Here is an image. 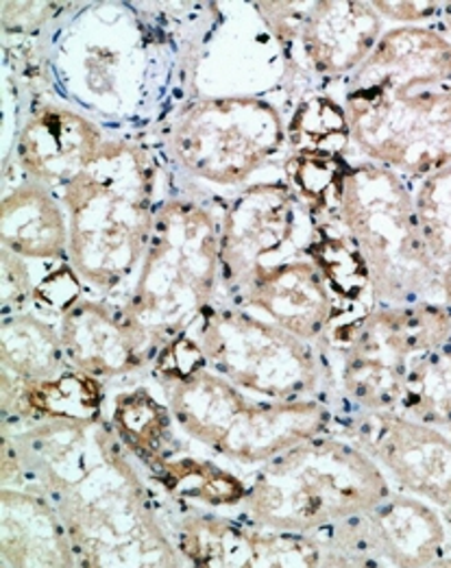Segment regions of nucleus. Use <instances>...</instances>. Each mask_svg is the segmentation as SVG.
<instances>
[{
  "instance_id": "nucleus-1",
  "label": "nucleus",
  "mask_w": 451,
  "mask_h": 568,
  "mask_svg": "<svg viewBox=\"0 0 451 568\" xmlns=\"http://www.w3.org/2000/svg\"><path fill=\"white\" fill-rule=\"evenodd\" d=\"M2 486L42 495L79 567H183L142 466L112 420H4Z\"/></svg>"
},
{
  "instance_id": "nucleus-2",
  "label": "nucleus",
  "mask_w": 451,
  "mask_h": 568,
  "mask_svg": "<svg viewBox=\"0 0 451 568\" xmlns=\"http://www.w3.org/2000/svg\"><path fill=\"white\" fill-rule=\"evenodd\" d=\"M151 377L188 440L247 468L330 432L334 423L328 400H273L240 390L208 366L188 332L160 348Z\"/></svg>"
},
{
  "instance_id": "nucleus-3",
  "label": "nucleus",
  "mask_w": 451,
  "mask_h": 568,
  "mask_svg": "<svg viewBox=\"0 0 451 568\" xmlns=\"http://www.w3.org/2000/svg\"><path fill=\"white\" fill-rule=\"evenodd\" d=\"M68 216V262L99 296L131 287L156 227L158 164L133 140H108L101 155L59 192Z\"/></svg>"
},
{
  "instance_id": "nucleus-4",
  "label": "nucleus",
  "mask_w": 451,
  "mask_h": 568,
  "mask_svg": "<svg viewBox=\"0 0 451 568\" xmlns=\"http://www.w3.org/2000/svg\"><path fill=\"white\" fill-rule=\"evenodd\" d=\"M247 481L242 518L308 536L371 510L395 493L371 455L351 438L330 432L267 459Z\"/></svg>"
},
{
  "instance_id": "nucleus-5",
  "label": "nucleus",
  "mask_w": 451,
  "mask_h": 568,
  "mask_svg": "<svg viewBox=\"0 0 451 568\" xmlns=\"http://www.w3.org/2000/svg\"><path fill=\"white\" fill-rule=\"evenodd\" d=\"M221 216L192 196L162 201L136 280L120 298L127 323L158 353L219 298Z\"/></svg>"
},
{
  "instance_id": "nucleus-6",
  "label": "nucleus",
  "mask_w": 451,
  "mask_h": 568,
  "mask_svg": "<svg viewBox=\"0 0 451 568\" xmlns=\"http://www.w3.org/2000/svg\"><path fill=\"white\" fill-rule=\"evenodd\" d=\"M339 219L358 244L378 305H445L443 264L430 253L408 179L375 162H351Z\"/></svg>"
},
{
  "instance_id": "nucleus-7",
  "label": "nucleus",
  "mask_w": 451,
  "mask_h": 568,
  "mask_svg": "<svg viewBox=\"0 0 451 568\" xmlns=\"http://www.w3.org/2000/svg\"><path fill=\"white\" fill-rule=\"evenodd\" d=\"M208 366L255 397L273 400H332V377L319 346L288 334L275 323L217 298L192 323Z\"/></svg>"
},
{
  "instance_id": "nucleus-8",
  "label": "nucleus",
  "mask_w": 451,
  "mask_h": 568,
  "mask_svg": "<svg viewBox=\"0 0 451 568\" xmlns=\"http://www.w3.org/2000/svg\"><path fill=\"white\" fill-rule=\"evenodd\" d=\"M288 146L285 120L275 103L253 94L203 97L170 115V162L217 187H244L275 164Z\"/></svg>"
},
{
  "instance_id": "nucleus-9",
  "label": "nucleus",
  "mask_w": 451,
  "mask_h": 568,
  "mask_svg": "<svg viewBox=\"0 0 451 568\" xmlns=\"http://www.w3.org/2000/svg\"><path fill=\"white\" fill-rule=\"evenodd\" d=\"M450 336L448 305H378L347 344L325 357L332 397L349 412H397L417 357Z\"/></svg>"
},
{
  "instance_id": "nucleus-10",
  "label": "nucleus",
  "mask_w": 451,
  "mask_h": 568,
  "mask_svg": "<svg viewBox=\"0 0 451 568\" xmlns=\"http://www.w3.org/2000/svg\"><path fill=\"white\" fill-rule=\"evenodd\" d=\"M351 144L403 179L451 166V85L397 92H342Z\"/></svg>"
},
{
  "instance_id": "nucleus-11",
  "label": "nucleus",
  "mask_w": 451,
  "mask_h": 568,
  "mask_svg": "<svg viewBox=\"0 0 451 568\" xmlns=\"http://www.w3.org/2000/svg\"><path fill=\"white\" fill-rule=\"evenodd\" d=\"M255 11L294 74L323 81H347L387 31L373 4L358 0L258 2Z\"/></svg>"
},
{
  "instance_id": "nucleus-12",
  "label": "nucleus",
  "mask_w": 451,
  "mask_h": 568,
  "mask_svg": "<svg viewBox=\"0 0 451 568\" xmlns=\"http://www.w3.org/2000/svg\"><path fill=\"white\" fill-rule=\"evenodd\" d=\"M342 567H441L451 531L434 506L410 493H393L371 510L317 534Z\"/></svg>"
},
{
  "instance_id": "nucleus-13",
  "label": "nucleus",
  "mask_w": 451,
  "mask_h": 568,
  "mask_svg": "<svg viewBox=\"0 0 451 568\" xmlns=\"http://www.w3.org/2000/svg\"><path fill=\"white\" fill-rule=\"evenodd\" d=\"M317 219L285 176L251 181L221 216L223 294L255 268L308 251Z\"/></svg>"
},
{
  "instance_id": "nucleus-14",
  "label": "nucleus",
  "mask_w": 451,
  "mask_h": 568,
  "mask_svg": "<svg viewBox=\"0 0 451 568\" xmlns=\"http://www.w3.org/2000/svg\"><path fill=\"white\" fill-rule=\"evenodd\" d=\"M183 506L186 511L169 520L167 529L190 567H342L339 556L317 536Z\"/></svg>"
},
{
  "instance_id": "nucleus-15",
  "label": "nucleus",
  "mask_w": 451,
  "mask_h": 568,
  "mask_svg": "<svg viewBox=\"0 0 451 568\" xmlns=\"http://www.w3.org/2000/svg\"><path fill=\"white\" fill-rule=\"evenodd\" d=\"M342 432L389 477L432 506L451 510V434L401 412H349Z\"/></svg>"
},
{
  "instance_id": "nucleus-16",
  "label": "nucleus",
  "mask_w": 451,
  "mask_h": 568,
  "mask_svg": "<svg viewBox=\"0 0 451 568\" xmlns=\"http://www.w3.org/2000/svg\"><path fill=\"white\" fill-rule=\"evenodd\" d=\"M219 298L249 310L288 334L323 346L337 323V298L310 246L303 253L255 268Z\"/></svg>"
},
{
  "instance_id": "nucleus-17",
  "label": "nucleus",
  "mask_w": 451,
  "mask_h": 568,
  "mask_svg": "<svg viewBox=\"0 0 451 568\" xmlns=\"http://www.w3.org/2000/svg\"><path fill=\"white\" fill-rule=\"evenodd\" d=\"M68 364L97 379L127 377L153 366L158 351L124 318L120 301L83 294L59 321Z\"/></svg>"
},
{
  "instance_id": "nucleus-18",
  "label": "nucleus",
  "mask_w": 451,
  "mask_h": 568,
  "mask_svg": "<svg viewBox=\"0 0 451 568\" xmlns=\"http://www.w3.org/2000/svg\"><path fill=\"white\" fill-rule=\"evenodd\" d=\"M101 124L68 105L44 103L31 110L16 138V162L24 176L59 192L101 155Z\"/></svg>"
},
{
  "instance_id": "nucleus-19",
  "label": "nucleus",
  "mask_w": 451,
  "mask_h": 568,
  "mask_svg": "<svg viewBox=\"0 0 451 568\" xmlns=\"http://www.w3.org/2000/svg\"><path fill=\"white\" fill-rule=\"evenodd\" d=\"M451 85V40L432 27H395L382 33L364 63L342 81V92H397Z\"/></svg>"
},
{
  "instance_id": "nucleus-20",
  "label": "nucleus",
  "mask_w": 451,
  "mask_h": 568,
  "mask_svg": "<svg viewBox=\"0 0 451 568\" xmlns=\"http://www.w3.org/2000/svg\"><path fill=\"white\" fill-rule=\"evenodd\" d=\"M0 567H79L68 529L38 493L2 486Z\"/></svg>"
},
{
  "instance_id": "nucleus-21",
  "label": "nucleus",
  "mask_w": 451,
  "mask_h": 568,
  "mask_svg": "<svg viewBox=\"0 0 451 568\" xmlns=\"http://www.w3.org/2000/svg\"><path fill=\"white\" fill-rule=\"evenodd\" d=\"M310 253L323 268L339 310L337 323L321 346L323 357H328L347 344L364 316L378 307V301L369 266L339 216L317 219Z\"/></svg>"
},
{
  "instance_id": "nucleus-22",
  "label": "nucleus",
  "mask_w": 451,
  "mask_h": 568,
  "mask_svg": "<svg viewBox=\"0 0 451 568\" xmlns=\"http://www.w3.org/2000/svg\"><path fill=\"white\" fill-rule=\"evenodd\" d=\"M2 248L36 262L68 260V216L56 190L29 176L2 196Z\"/></svg>"
},
{
  "instance_id": "nucleus-23",
  "label": "nucleus",
  "mask_w": 451,
  "mask_h": 568,
  "mask_svg": "<svg viewBox=\"0 0 451 568\" xmlns=\"http://www.w3.org/2000/svg\"><path fill=\"white\" fill-rule=\"evenodd\" d=\"M106 386L72 366L51 379L20 382L2 373L4 420H99L106 416Z\"/></svg>"
},
{
  "instance_id": "nucleus-24",
  "label": "nucleus",
  "mask_w": 451,
  "mask_h": 568,
  "mask_svg": "<svg viewBox=\"0 0 451 568\" xmlns=\"http://www.w3.org/2000/svg\"><path fill=\"white\" fill-rule=\"evenodd\" d=\"M147 477L181 504H197L217 510H240L247 499L249 481L214 459L179 454L142 466Z\"/></svg>"
},
{
  "instance_id": "nucleus-25",
  "label": "nucleus",
  "mask_w": 451,
  "mask_h": 568,
  "mask_svg": "<svg viewBox=\"0 0 451 568\" xmlns=\"http://www.w3.org/2000/svg\"><path fill=\"white\" fill-rule=\"evenodd\" d=\"M0 364L2 373L20 382H42L63 373L70 364L57 321L33 312L2 316Z\"/></svg>"
},
{
  "instance_id": "nucleus-26",
  "label": "nucleus",
  "mask_w": 451,
  "mask_h": 568,
  "mask_svg": "<svg viewBox=\"0 0 451 568\" xmlns=\"http://www.w3.org/2000/svg\"><path fill=\"white\" fill-rule=\"evenodd\" d=\"M112 425L136 455L140 466L181 452L177 440V423L167 398L156 397L147 386L118 393L112 400Z\"/></svg>"
},
{
  "instance_id": "nucleus-27",
  "label": "nucleus",
  "mask_w": 451,
  "mask_h": 568,
  "mask_svg": "<svg viewBox=\"0 0 451 568\" xmlns=\"http://www.w3.org/2000/svg\"><path fill=\"white\" fill-rule=\"evenodd\" d=\"M288 149L294 155L347 160L351 144V129L342 101L330 94L312 92L285 120Z\"/></svg>"
},
{
  "instance_id": "nucleus-28",
  "label": "nucleus",
  "mask_w": 451,
  "mask_h": 568,
  "mask_svg": "<svg viewBox=\"0 0 451 568\" xmlns=\"http://www.w3.org/2000/svg\"><path fill=\"white\" fill-rule=\"evenodd\" d=\"M397 412L441 429H450L451 336L437 348L417 357L408 373Z\"/></svg>"
},
{
  "instance_id": "nucleus-29",
  "label": "nucleus",
  "mask_w": 451,
  "mask_h": 568,
  "mask_svg": "<svg viewBox=\"0 0 451 568\" xmlns=\"http://www.w3.org/2000/svg\"><path fill=\"white\" fill-rule=\"evenodd\" d=\"M349 160L288 153L283 176L317 219L339 216L340 185Z\"/></svg>"
},
{
  "instance_id": "nucleus-30",
  "label": "nucleus",
  "mask_w": 451,
  "mask_h": 568,
  "mask_svg": "<svg viewBox=\"0 0 451 568\" xmlns=\"http://www.w3.org/2000/svg\"><path fill=\"white\" fill-rule=\"evenodd\" d=\"M410 187L425 244L445 264L451 260V166L417 179Z\"/></svg>"
},
{
  "instance_id": "nucleus-31",
  "label": "nucleus",
  "mask_w": 451,
  "mask_h": 568,
  "mask_svg": "<svg viewBox=\"0 0 451 568\" xmlns=\"http://www.w3.org/2000/svg\"><path fill=\"white\" fill-rule=\"evenodd\" d=\"M61 7L51 2H2L4 31L27 33L53 20Z\"/></svg>"
},
{
  "instance_id": "nucleus-32",
  "label": "nucleus",
  "mask_w": 451,
  "mask_h": 568,
  "mask_svg": "<svg viewBox=\"0 0 451 568\" xmlns=\"http://www.w3.org/2000/svg\"><path fill=\"white\" fill-rule=\"evenodd\" d=\"M384 22L399 27H417L441 13V2H371Z\"/></svg>"
},
{
  "instance_id": "nucleus-33",
  "label": "nucleus",
  "mask_w": 451,
  "mask_h": 568,
  "mask_svg": "<svg viewBox=\"0 0 451 568\" xmlns=\"http://www.w3.org/2000/svg\"><path fill=\"white\" fill-rule=\"evenodd\" d=\"M443 292H445V305L451 310V260L443 264Z\"/></svg>"
},
{
  "instance_id": "nucleus-34",
  "label": "nucleus",
  "mask_w": 451,
  "mask_h": 568,
  "mask_svg": "<svg viewBox=\"0 0 451 568\" xmlns=\"http://www.w3.org/2000/svg\"><path fill=\"white\" fill-rule=\"evenodd\" d=\"M441 18H443V29L448 31V38L451 40V2H445L441 9Z\"/></svg>"
},
{
  "instance_id": "nucleus-35",
  "label": "nucleus",
  "mask_w": 451,
  "mask_h": 568,
  "mask_svg": "<svg viewBox=\"0 0 451 568\" xmlns=\"http://www.w3.org/2000/svg\"><path fill=\"white\" fill-rule=\"evenodd\" d=\"M448 432H450V434H451V427H450V429H448Z\"/></svg>"
},
{
  "instance_id": "nucleus-36",
  "label": "nucleus",
  "mask_w": 451,
  "mask_h": 568,
  "mask_svg": "<svg viewBox=\"0 0 451 568\" xmlns=\"http://www.w3.org/2000/svg\"><path fill=\"white\" fill-rule=\"evenodd\" d=\"M450 556H451V549H450Z\"/></svg>"
}]
</instances>
